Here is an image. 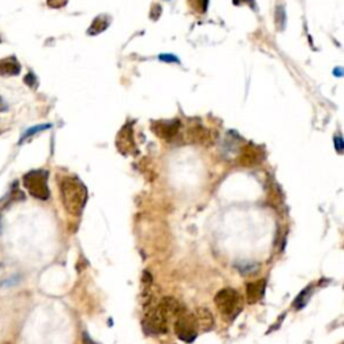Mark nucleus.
I'll return each mask as SVG.
<instances>
[{
	"label": "nucleus",
	"instance_id": "obj_17",
	"mask_svg": "<svg viewBox=\"0 0 344 344\" xmlns=\"http://www.w3.org/2000/svg\"><path fill=\"white\" fill-rule=\"evenodd\" d=\"M159 58H160V61H166V62H176V63H179V59L176 58L175 55H170V54H163V55H160Z\"/></svg>",
	"mask_w": 344,
	"mask_h": 344
},
{
	"label": "nucleus",
	"instance_id": "obj_11",
	"mask_svg": "<svg viewBox=\"0 0 344 344\" xmlns=\"http://www.w3.org/2000/svg\"><path fill=\"white\" fill-rule=\"evenodd\" d=\"M19 73H20V65L15 58L0 61V76H18Z\"/></svg>",
	"mask_w": 344,
	"mask_h": 344
},
{
	"label": "nucleus",
	"instance_id": "obj_14",
	"mask_svg": "<svg viewBox=\"0 0 344 344\" xmlns=\"http://www.w3.org/2000/svg\"><path fill=\"white\" fill-rule=\"evenodd\" d=\"M311 291H312V288L309 286V288H307V289H304V291L301 292L299 295V297L295 300V303H293V305H295L296 309H301L303 307H305V304L308 303V299H309V295H311Z\"/></svg>",
	"mask_w": 344,
	"mask_h": 344
},
{
	"label": "nucleus",
	"instance_id": "obj_5",
	"mask_svg": "<svg viewBox=\"0 0 344 344\" xmlns=\"http://www.w3.org/2000/svg\"><path fill=\"white\" fill-rule=\"evenodd\" d=\"M167 326H168V319L163 315V312L157 307L151 309L143 320V328L148 335L166 334Z\"/></svg>",
	"mask_w": 344,
	"mask_h": 344
},
{
	"label": "nucleus",
	"instance_id": "obj_9",
	"mask_svg": "<svg viewBox=\"0 0 344 344\" xmlns=\"http://www.w3.org/2000/svg\"><path fill=\"white\" fill-rule=\"evenodd\" d=\"M195 319H197L198 328L203 332H207L213 330L214 327V318L213 313L207 308H199L195 313Z\"/></svg>",
	"mask_w": 344,
	"mask_h": 344
},
{
	"label": "nucleus",
	"instance_id": "obj_3",
	"mask_svg": "<svg viewBox=\"0 0 344 344\" xmlns=\"http://www.w3.org/2000/svg\"><path fill=\"white\" fill-rule=\"evenodd\" d=\"M47 178L49 174L47 171L34 170L27 172L23 176V184L30 195L39 201H46L50 197V190L47 186Z\"/></svg>",
	"mask_w": 344,
	"mask_h": 344
},
{
	"label": "nucleus",
	"instance_id": "obj_10",
	"mask_svg": "<svg viewBox=\"0 0 344 344\" xmlns=\"http://www.w3.org/2000/svg\"><path fill=\"white\" fill-rule=\"evenodd\" d=\"M262 159H264L262 153H259V149L255 147H246L241 153V163L246 167L261 163Z\"/></svg>",
	"mask_w": 344,
	"mask_h": 344
},
{
	"label": "nucleus",
	"instance_id": "obj_19",
	"mask_svg": "<svg viewBox=\"0 0 344 344\" xmlns=\"http://www.w3.org/2000/svg\"><path fill=\"white\" fill-rule=\"evenodd\" d=\"M24 81H26V84H28V85H32V84H34V81H35V78H34V76L30 73L28 76H26Z\"/></svg>",
	"mask_w": 344,
	"mask_h": 344
},
{
	"label": "nucleus",
	"instance_id": "obj_6",
	"mask_svg": "<svg viewBox=\"0 0 344 344\" xmlns=\"http://www.w3.org/2000/svg\"><path fill=\"white\" fill-rule=\"evenodd\" d=\"M117 149L120 151L122 155H129L134 151V139L133 132H132V126L126 124L122 129L117 134Z\"/></svg>",
	"mask_w": 344,
	"mask_h": 344
},
{
	"label": "nucleus",
	"instance_id": "obj_4",
	"mask_svg": "<svg viewBox=\"0 0 344 344\" xmlns=\"http://www.w3.org/2000/svg\"><path fill=\"white\" fill-rule=\"evenodd\" d=\"M175 334L186 343H192L198 336V323L194 313H182L175 322Z\"/></svg>",
	"mask_w": 344,
	"mask_h": 344
},
{
	"label": "nucleus",
	"instance_id": "obj_1",
	"mask_svg": "<svg viewBox=\"0 0 344 344\" xmlns=\"http://www.w3.org/2000/svg\"><path fill=\"white\" fill-rule=\"evenodd\" d=\"M61 197L69 214L81 215L88 199V191L84 183L77 176H63L59 182Z\"/></svg>",
	"mask_w": 344,
	"mask_h": 344
},
{
	"label": "nucleus",
	"instance_id": "obj_15",
	"mask_svg": "<svg viewBox=\"0 0 344 344\" xmlns=\"http://www.w3.org/2000/svg\"><path fill=\"white\" fill-rule=\"evenodd\" d=\"M188 4L191 5V8L197 11L198 13H205L207 11L209 0H188Z\"/></svg>",
	"mask_w": 344,
	"mask_h": 344
},
{
	"label": "nucleus",
	"instance_id": "obj_20",
	"mask_svg": "<svg viewBox=\"0 0 344 344\" xmlns=\"http://www.w3.org/2000/svg\"><path fill=\"white\" fill-rule=\"evenodd\" d=\"M5 109H7V105H5V103L3 100L0 99V112H4Z\"/></svg>",
	"mask_w": 344,
	"mask_h": 344
},
{
	"label": "nucleus",
	"instance_id": "obj_12",
	"mask_svg": "<svg viewBox=\"0 0 344 344\" xmlns=\"http://www.w3.org/2000/svg\"><path fill=\"white\" fill-rule=\"evenodd\" d=\"M188 136H190V139H191L192 141H195V143H201V144L209 143L211 139L210 130L206 129V128H202V126L191 128V129L188 130Z\"/></svg>",
	"mask_w": 344,
	"mask_h": 344
},
{
	"label": "nucleus",
	"instance_id": "obj_8",
	"mask_svg": "<svg viewBox=\"0 0 344 344\" xmlns=\"http://www.w3.org/2000/svg\"><path fill=\"white\" fill-rule=\"evenodd\" d=\"M265 288H266V281L261 280L257 282H249L246 285V296L249 303H257L258 300L262 299L265 293Z\"/></svg>",
	"mask_w": 344,
	"mask_h": 344
},
{
	"label": "nucleus",
	"instance_id": "obj_21",
	"mask_svg": "<svg viewBox=\"0 0 344 344\" xmlns=\"http://www.w3.org/2000/svg\"><path fill=\"white\" fill-rule=\"evenodd\" d=\"M0 268H1V264H0Z\"/></svg>",
	"mask_w": 344,
	"mask_h": 344
},
{
	"label": "nucleus",
	"instance_id": "obj_18",
	"mask_svg": "<svg viewBox=\"0 0 344 344\" xmlns=\"http://www.w3.org/2000/svg\"><path fill=\"white\" fill-rule=\"evenodd\" d=\"M335 144H336L335 147H336V149H338V152H339V153L343 152L344 143H343V140H342V137H340V136L335 137Z\"/></svg>",
	"mask_w": 344,
	"mask_h": 344
},
{
	"label": "nucleus",
	"instance_id": "obj_7",
	"mask_svg": "<svg viewBox=\"0 0 344 344\" xmlns=\"http://www.w3.org/2000/svg\"><path fill=\"white\" fill-rule=\"evenodd\" d=\"M179 128H180V122L178 120L174 121H157V122H153L152 129L153 132L160 137V139L164 140H171L172 137H175L179 132Z\"/></svg>",
	"mask_w": 344,
	"mask_h": 344
},
{
	"label": "nucleus",
	"instance_id": "obj_2",
	"mask_svg": "<svg viewBox=\"0 0 344 344\" xmlns=\"http://www.w3.org/2000/svg\"><path fill=\"white\" fill-rule=\"evenodd\" d=\"M214 301L222 316L229 320L237 318L243 307L241 295L232 288H225L222 291H219L215 296Z\"/></svg>",
	"mask_w": 344,
	"mask_h": 344
},
{
	"label": "nucleus",
	"instance_id": "obj_13",
	"mask_svg": "<svg viewBox=\"0 0 344 344\" xmlns=\"http://www.w3.org/2000/svg\"><path fill=\"white\" fill-rule=\"evenodd\" d=\"M108 24H109V22H108V19L105 16H99L97 19H94L93 24L90 26L88 32H89L90 35H97V34L103 32L107 28Z\"/></svg>",
	"mask_w": 344,
	"mask_h": 344
},
{
	"label": "nucleus",
	"instance_id": "obj_16",
	"mask_svg": "<svg viewBox=\"0 0 344 344\" xmlns=\"http://www.w3.org/2000/svg\"><path fill=\"white\" fill-rule=\"evenodd\" d=\"M50 126L51 125H49V124H46V125H36V126H32V128H30V129H27L24 133H23V136H22V139H20V144L24 141L26 139H28V137H31V136H34V134H36V133H39V132H42V130H45V129H49Z\"/></svg>",
	"mask_w": 344,
	"mask_h": 344
}]
</instances>
